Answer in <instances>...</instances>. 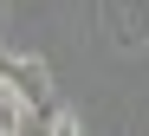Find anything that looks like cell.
Returning a JSON list of instances; mask_svg holds the SVG:
<instances>
[{"label":"cell","instance_id":"obj_1","mask_svg":"<svg viewBox=\"0 0 149 136\" xmlns=\"http://www.w3.org/2000/svg\"><path fill=\"white\" fill-rule=\"evenodd\" d=\"M0 84H7L26 110H52V65L39 52H7L0 45Z\"/></svg>","mask_w":149,"mask_h":136},{"label":"cell","instance_id":"obj_2","mask_svg":"<svg viewBox=\"0 0 149 136\" xmlns=\"http://www.w3.org/2000/svg\"><path fill=\"white\" fill-rule=\"evenodd\" d=\"M104 26L117 52H149V0H104Z\"/></svg>","mask_w":149,"mask_h":136},{"label":"cell","instance_id":"obj_3","mask_svg":"<svg viewBox=\"0 0 149 136\" xmlns=\"http://www.w3.org/2000/svg\"><path fill=\"white\" fill-rule=\"evenodd\" d=\"M0 136H26V104L13 91H0Z\"/></svg>","mask_w":149,"mask_h":136},{"label":"cell","instance_id":"obj_4","mask_svg":"<svg viewBox=\"0 0 149 136\" xmlns=\"http://www.w3.org/2000/svg\"><path fill=\"white\" fill-rule=\"evenodd\" d=\"M45 136H84L78 110H71V104H52V110H45Z\"/></svg>","mask_w":149,"mask_h":136},{"label":"cell","instance_id":"obj_5","mask_svg":"<svg viewBox=\"0 0 149 136\" xmlns=\"http://www.w3.org/2000/svg\"><path fill=\"white\" fill-rule=\"evenodd\" d=\"M7 13H13V0H0V33H7Z\"/></svg>","mask_w":149,"mask_h":136},{"label":"cell","instance_id":"obj_6","mask_svg":"<svg viewBox=\"0 0 149 136\" xmlns=\"http://www.w3.org/2000/svg\"><path fill=\"white\" fill-rule=\"evenodd\" d=\"M0 91H7V84H0Z\"/></svg>","mask_w":149,"mask_h":136}]
</instances>
